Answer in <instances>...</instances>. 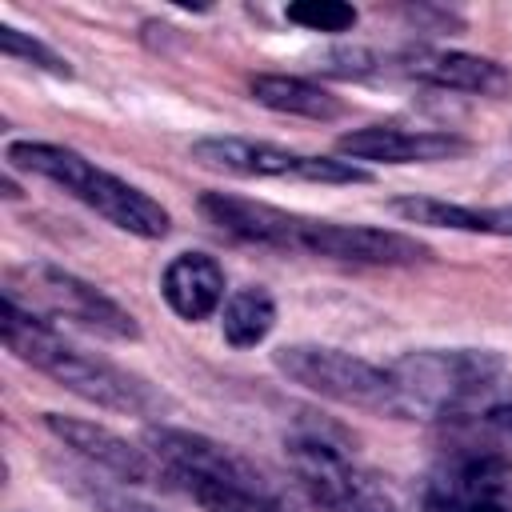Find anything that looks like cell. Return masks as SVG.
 I'll list each match as a JSON object with an SVG mask.
<instances>
[{
  "mask_svg": "<svg viewBox=\"0 0 512 512\" xmlns=\"http://www.w3.org/2000/svg\"><path fill=\"white\" fill-rule=\"evenodd\" d=\"M200 212L232 240L260 244V248H280V252L324 256V260H340V264L400 268V264H420V260L432 256L428 244H420L416 236H404L396 228L316 220V216L284 212L276 204L232 196V192H204Z\"/></svg>",
  "mask_w": 512,
  "mask_h": 512,
  "instance_id": "cell-1",
  "label": "cell"
},
{
  "mask_svg": "<svg viewBox=\"0 0 512 512\" xmlns=\"http://www.w3.org/2000/svg\"><path fill=\"white\" fill-rule=\"evenodd\" d=\"M0 332H4V344L16 360L32 364L36 372L52 376L60 388H68L72 396H80L96 408L124 412V416H164L172 408V400L156 384H148L144 376H136V372H128L104 356L80 352L76 344L56 336L48 328V320H40L32 308H24L8 292H4Z\"/></svg>",
  "mask_w": 512,
  "mask_h": 512,
  "instance_id": "cell-2",
  "label": "cell"
},
{
  "mask_svg": "<svg viewBox=\"0 0 512 512\" xmlns=\"http://www.w3.org/2000/svg\"><path fill=\"white\" fill-rule=\"evenodd\" d=\"M4 160H8V168H24L32 176L60 184L68 196H76L84 208H92L100 220H108L112 228H120L128 236L160 240L172 228V216L160 200H152L144 188L120 180L116 172L92 164L76 148L44 144V140H16V144H8Z\"/></svg>",
  "mask_w": 512,
  "mask_h": 512,
  "instance_id": "cell-3",
  "label": "cell"
},
{
  "mask_svg": "<svg viewBox=\"0 0 512 512\" xmlns=\"http://www.w3.org/2000/svg\"><path fill=\"white\" fill-rule=\"evenodd\" d=\"M408 420L460 416L500 388L504 356L492 348H416L388 364Z\"/></svg>",
  "mask_w": 512,
  "mask_h": 512,
  "instance_id": "cell-4",
  "label": "cell"
},
{
  "mask_svg": "<svg viewBox=\"0 0 512 512\" xmlns=\"http://www.w3.org/2000/svg\"><path fill=\"white\" fill-rule=\"evenodd\" d=\"M272 364L292 384H300V388H308L332 404L372 412V416L408 420L392 372L364 360V356H352V352L328 348V344H284L272 352Z\"/></svg>",
  "mask_w": 512,
  "mask_h": 512,
  "instance_id": "cell-5",
  "label": "cell"
},
{
  "mask_svg": "<svg viewBox=\"0 0 512 512\" xmlns=\"http://www.w3.org/2000/svg\"><path fill=\"white\" fill-rule=\"evenodd\" d=\"M192 160L244 180H304V184H368L372 172L340 156H308L248 136H200Z\"/></svg>",
  "mask_w": 512,
  "mask_h": 512,
  "instance_id": "cell-6",
  "label": "cell"
},
{
  "mask_svg": "<svg viewBox=\"0 0 512 512\" xmlns=\"http://www.w3.org/2000/svg\"><path fill=\"white\" fill-rule=\"evenodd\" d=\"M288 464L320 512H400L376 476L324 436H292Z\"/></svg>",
  "mask_w": 512,
  "mask_h": 512,
  "instance_id": "cell-7",
  "label": "cell"
},
{
  "mask_svg": "<svg viewBox=\"0 0 512 512\" xmlns=\"http://www.w3.org/2000/svg\"><path fill=\"white\" fill-rule=\"evenodd\" d=\"M12 276L28 280V308L40 304V312H48L56 320H72V324H80L96 336H108V340H140L136 316L128 308H120L108 292L88 284L84 276L56 268V264H28Z\"/></svg>",
  "mask_w": 512,
  "mask_h": 512,
  "instance_id": "cell-8",
  "label": "cell"
},
{
  "mask_svg": "<svg viewBox=\"0 0 512 512\" xmlns=\"http://www.w3.org/2000/svg\"><path fill=\"white\" fill-rule=\"evenodd\" d=\"M144 448L156 456V464L164 468V476L180 480V488H196V484H216V488H268L264 476L228 444L204 436V432H188V428H172V424H152L144 432Z\"/></svg>",
  "mask_w": 512,
  "mask_h": 512,
  "instance_id": "cell-9",
  "label": "cell"
},
{
  "mask_svg": "<svg viewBox=\"0 0 512 512\" xmlns=\"http://www.w3.org/2000/svg\"><path fill=\"white\" fill-rule=\"evenodd\" d=\"M424 512H512V460L500 452H456L424 488Z\"/></svg>",
  "mask_w": 512,
  "mask_h": 512,
  "instance_id": "cell-10",
  "label": "cell"
},
{
  "mask_svg": "<svg viewBox=\"0 0 512 512\" xmlns=\"http://www.w3.org/2000/svg\"><path fill=\"white\" fill-rule=\"evenodd\" d=\"M44 428L64 444L72 448L76 456H84L92 468L124 480V484H156L164 476V468L156 464V456L132 440H124L120 432L104 428V424H92V420H80V416H64V412H44Z\"/></svg>",
  "mask_w": 512,
  "mask_h": 512,
  "instance_id": "cell-11",
  "label": "cell"
},
{
  "mask_svg": "<svg viewBox=\"0 0 512 512\" xmlns=\"http://www.w3.org/2000/svg\"><path fill=\"white\" fill-rule=\"evenodd\" d=\"M344 160L368 164H436L468 152V140L444 128H400V124H368L352 128L336 140Z\"/></svg>",
  "mask_w": 512,
  "mask_h": 512,
  "instance_id": "cell-12",
  "label": "cell"
},
{
  "mask_svg": "<svg viewBox=\"0 0 512 512\" xmlns=\"http://www.w3.org/2000/svg\"><path fill=\"white\" fill-rule=\"evenodd\" d=\"M404 76L448 88V92H468V96H508L512 92V72L488 56L476 52H456V48H412L396 64Z\"/></svg>",
  "mask_w": 512,
  "mask_h": 512,
  "instance_id": "cell-13",
  "label": "cell"
},
{
  "mask_svg": "<svg viewBox=\"0 0 512 512\" xmlns=\"http://www.w3.org/2000/svg\"><path fill=\"white\" fill-rule=\"evenodd\" d=\"M160 296L180 320H188V324L208 320L224 304V268H220V260L208 256V252L172 256L164 276H160Z\"/></svg>",
  "mask_w": 512,
  "mask_h": 512,
  "instance_id": "cell-14",
  "label": "cell"
},
{
  "mask_svg": "<svg viewBox=\"0 0 512 512\" xmlns=\"http://www.w3.org/2000/svg\"><path fill=\"white\" fill-rule=\"evenodd\" d=\"M248 92H252L256 104H264L272 112L304 116V120H336L344 112L340 96H332L328 88H320L316 80H304V76L260 72V76L248 80Z\"/></svg>",
  "mask_w": 512,
  "mask_h": 512,
  "instance_id": "cell-15",
  "label": "cell"
},
{
  "mask_svg": "<svg viewBox=\"0 0 512 512\" xmlns=\"http://www.w3.org/2000/svg\"><path fill=\"white\" fill-rule=\"evenodd\" d=\"M276 328V300L252 284V288H236L228 300H224V312H220V332L232 348H256L268 340V332Z\"/></svg>",
  "mask_w": 512,
  "mask_h": 512,
  "instance_id": "cell-16",
  "label": "cell"
},
{
  "mask_svg": "<svg viewBox=\"0 0 512 512\" xmlns=\"http://www.w3.org/2000/svg\"><path fill=\"white\" fill-rule=\"evenodd\" d=\"M388 208L408 220V224H428V228H452V232H472V204L440 200V196H396Z\"/></svg>",
  "mask_w": 512,
  "mask_h": 512,
  "instance_id": "cell-17",
  "label": "cell"
},
{
  "mask_svg": "<svg viewBox=\"0 0 512 512\" xmlns=\"http://www.w3.org/2000/svg\"><path fill=\"white\" fill-rule=\"evenodd\" d=\"M188 496L204 512H288L272 496V488H216V484H196V488H188Z\"/></svg>",
  "mask_w": 512,
  "mask_h": 512,
  "instance_id": "cell-18",
  "label": "cell"
},
{
  "mask_svg": "<svg viewBox=\"0 0 512 512\" xmlns=\"http://www.w3.org/2000/svg\"><path fill=\"white\" fill-rule=\"evenodd\" d=\"M0 48H4V56L24 60V64H32V68L48 72V76H60V80H68V76H72L68 60H64L56 48H48L44 40H36V36H28V32L12 28V24H4V28H0Z\"/></svg>",
  "mask_w": 512,
  "mask_h": 512,
  "instance_id": "cell-19",
  "label": "cell"
},
{
  "mask_svg": "<svg viewBox=\"0 0 512 512\" xmlns=\"http://www.w3.org/2000/svg\"><path fill=\"white\" fill-rule=\"evenodd\" d=\"M284 16H288V24H300L308 32H348L360 20L356 8L340 4V0H300V4H288Z\"/></svg>",
  "mask_w": 512,
  "mask_h": 512,
  "instance_id": "cell-20",
  "label": "cell"
},
{
  "mask_svg": "<svg viewBox=\"0 0 512 512\" xmlns=\"http://www.w3.org/2000/svg\"><path fill=\"white\" fill-rule=\"evenodd\" d=\"M76 492L88 500L92 512H156L148 500L124 492V488H112V484H96V480H80Z\"/></svg>",
  "mask_w": 512,
  "mask_h": 512,
  "instance_id": "cell-21",
  "label": "cell"
},
{
  "mask_svg": "<svg viewBox=\"0 0 512 512\" xmlns=\"http://www.w3.org/2000/svg\"><path fill=\"white\" fill-rule=\"evenodd\" d=\"M472 232L512 236V204H500V208H472Z\"/></svg>",
  "mask_w": 512,
  "mask_h": 512,
  "instance_id": "cell-22",
  "label": "cell"
},
{
  "mask_svg": "<svg viewBox=\"0 0 512 512\" xmlns=\"http://www.w3.org/2000/svg\"><path fill=\"white\" fill-rule=\"evenodd\" d=\"M488 420H492L496 428L512 432V404H500V408H492V412H488Z\"/></svg>",
  "mask_w": 512,
  "mask_h": 512,
  "instance_id": "cell-23",
  "label": "cell"
}]
</instances>
